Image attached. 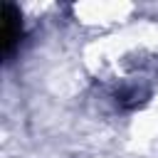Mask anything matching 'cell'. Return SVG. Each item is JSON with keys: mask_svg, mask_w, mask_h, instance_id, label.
<instances>
[{"mask_svg": "<svg viewBox=\"0 0 158 158\" xmlns=\"http://www.w3.org/2000/svg\"><path fill=\"white\" fill-rule=\"evenodd\" d=\"M22 15L12 2L2 5V54L5 59H10L15 54V49L22 42Z\"/></svg>", "mask_w": 158, "mask_h": 158, "instance_id": "1", "label": "cell"}]
</instances>
